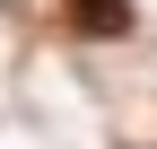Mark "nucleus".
Here are the masks:
<instances>
[{"instance_id": "nucleus-1", "label": "nucleus", "mask_w": 157, "mask_h": 149, "mask_svg": "<svg viewBox=\"0 0 157 149\" xmlns=\"http://www.w3.org/2000/svg\"><path fill=\"white\" fill-rule=\"evenodd\" d=\"M70 26L87 35V44H113V35H131V0H61Z\"/></svg>"}]
</instances>
